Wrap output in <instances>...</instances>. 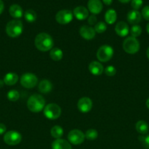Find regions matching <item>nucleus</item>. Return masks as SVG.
<instances>
[{
	"label": "nucleus",
	"instance_id": "obj_1",
	"mask_svg": "<svg viewBox=\"0 0 149 149\" xmlns=\"http://www.w3.org/2000/svg\"><path fill=\"white\" fill-rule=\"evenodd\" d=\"M34 45L37 49L41 52L51 50L53 46V40L51 35L42 32L37 35L34 40Z\"/></svg>",
	"mask_w": 149,
	"mask_h": 149
},
{
	"label": "nucleus",
	"instance_id": "obj_2",
	"mask_svg": "<svg viewBox=\"0 0 149 149\" xmlns=\"http://www.w3.org/2000/svg\"><path fill=\"white\" fill-rule=\"evenodd\" d=\"M45 107V100L39 94L32 95L27 100V108L34 113L40 112Z\"/></svg>",
	"mask_w": 149,
	"mask_h": 149
},
{
	"label": "nucleus",
	"instance_id": "obj_3",
	"mask_svg": "<svg viewBox=\"0 0 149 149\" xmlns=\"http://www.w3.org/2000/svg\"><path fill=\"white\" fill-rule=\"evenodd\" d=\"M23 23L19 20H13L8 22L6 26V33L13 38L18 37L23 32Z\"/></svg>",
	"mask_w": 149,
	"mask_h": 149
},
{
	"label": "nucleus",
	"instance_id": "obj_4",
	"mask_svg": "<svg viewBox=\"0 0 149 149\" xmlns=\"http://www.w3.org/2000/svg\"><path fill=\"white\" fill-rule=\"evenodd\" d=\"M123 48L127 53L133 55L137 53L140 49V42L137 38L129 36L127 37L123 42Z\"/></svg>",
	"mask_w": 149,
	"mask_h": 149
},
{
	"label": "nucleus",
	"instance_id": "obj_5",
	"mask_svg": "<svg viewBox=\"0 0 149 149\" xmlns=\"http://www.w3.org/2000/svg\"><path fill=\"white\" fill-rule=\"evenodd\" d=\"M43 113L45 117L51 120H54L61 116V109L60 106L56 103H49L44 108Z\"/></svg>",
	"mask_w": 149,
	"mask_h": 149
},
{
	"label": "nucleus",
	"instance_id": "obj_6",
	"mask_svg": "<svg viewBox=\"0 0 149 149\" xmlns=\"http://www.w3.org/2000/svg\"><path fill=\"white\" fill-rule=\"evenodd\" d=\"M113 53L112 47L108 45H102L96 52V58L100 62H108L113 56Z\"/></svg>",
	"mask_w": 149,
	"mask_h": 149
},
{
	"label": "nucleus",
	"instance_id": "obj_7",
	"mask_svg": "<svg viewBox=\"0 0 149 149\" xmlns=\"http://www.w3.org/2000/svg\"><path fill=\"white\" fill-rule=\"evenodd\" d=\"M20 82L25 88L32 89L36 87L38 83V79L35 74L32 73H25L20 77Z\"/></svg>",
	"mask_w": 149,
	"mask_h": 149
},
{
	"label": "nucleus",
	"instance_id": "obj_8",
	"mask_svg": "<svg viewBox=\"0 0 149 149\" xmlns=\"http://www.w3.org/2000/svg\"><path fill=\"white\" fill-rule=\"evenodd\" d=\"M22 141V136L18 132L15 130L8 131L4 135V141L9 146H16Z\"/></svg>",
	"mask_w": 149,
	"mask_h": 149
},
{
	"label": "nucleus",
	"instance_id": "obj_9",
	"mask_svg": "<svg viewBox=\"0 0 149 149\" xmlns=\"http://www.w3.org/2000/svg\"><path fill=\"white\" fill-rule=\"evenodd\" d=\"M85 134L80 130H72L67 135V139L73 145H80L85 140Z\"/></svg>",
	"mask_w": 149,
	"mask_h": 149
},
{
	"label": "nucleus",
	"instance_id": "obj_10",
	"mask_svg": "<svg viewBox=\"0 0 149 149\" xmlns=\"http://www.w3.org/2000/svg\"><path fill=\"white\" fill-rule=\"evenodd\" d=\"M73 19V13L69 10H62L56 15V20L59 24L66 25L70 23Z\"/></svg>",
	"mask_w": 149,
	"mask_h": 149
},
{
	"label": "nucleus",
	"instance_id": "obj_11",
	"mask_svg": "<svg viewBox=\"0 0 149 149\" xmlns=\"http://www.w3.org/2000/svg\"><path fill=\"white\" fill-rule=\"evenodd\" d=\"M93 106L92 100L88 97H81L77 102L78 110L82 113H88L90 111Z\"/></svg>",
	"mask_w": 149,
	"mask_h": 149
},
{
	"label": "nucleus",
	"instance_id": "obj_12",
	"mask_svg": "<svg viewBox=\"0 0 149 149\" xmlns=\"http://www.w3.org/2000/svg\"><path fill=\"white\" fill-rule=\"evenodd\" d=\"M79 33H80V36L86 40H91V39H93L96 35V31H95L94 29L92 28L91 26H86V25H84L80 28Z\"/></svg>",
	"mask_w": 149,
	"mask_h": 149
},
{
	"label": "nucleus",
	"instance_id": "obj_13",
	"mask_svg": "<svg viewBox=\"0 0 149 149\" xmlns=\"http://www.w3.org/2000/svg\"><path fill=\"white\" fill-rule=\"evenodd\" d=\"M88 8L93 15L99 14L102 12L103 4L100 0H89Z\"/></svg>",
	"mask_w": 149,
	"mask_h": 149
},
{
	"label": "nucleus",
	"instance_id": "obj_14",
	"mask_svg": "<svg viewBox=\"0 0 149 149\" xmlns=\"http://www.w3.org/2000/svg\"><path fill=\"white\" fill-rule=\"evenodd\" d=\"M115 31L119 36L124 37L128 35L129 29V26L127 23H125L124 21H120L115 25Z\"/></svg>",
	"mask_w": 149,
	"mask_h": 149
},
{
	"label": "nucleus",
	"instance_id": "obj_15",
	"mask_svg": "<svg viewBox=\"0 0 149 149\" xmlns=\"http://www.w3.org/2000/svg\"><path fill=\"white\" fill-rule=\"evenodd\" d=\"M89 69L91 74L94 76H100L104 71V67L98 61H92L89 65Z\"/></svg>",
	"mask_w": 149,
	"mask_h": 149
},
{
	"label": "nucleus",
	"instance_id": "obj_16",
	"mask_svg": "<svg viewBox=\"0 0 149 149\" xmlns=\"http://www.w3.org/2000/svg\"><path fill=\"white\" fill-rule=\"evenodd\" d=\"M73 15L77 20H83L89 17V10L83 6H78L74 9Z\"/></svg>",
	"mask_w": 149,
	"mask_h": 149
},
{
	"label": "nucleus",
	"instance_id": "obj_17",
	"mask_svg": "<svg viewBox=\"0 0 149 149\" xmlns=\"http://www.w3.org/2000/svg\"><path fill=\"white\" fill-rule=\"evenodd\" d=\"M142 15L138 10H132L129 11L127 14V20L130 24L137 25L141 21Z\"/></svg>",
	"mask_w": 149,
	"mask_h": 149
},
{
	"label": "nucleus",
	"instance_id": "obj_18",
	"mask_svg": "<svg viewBox=\"0 0 149 149\" xmlns=\"http://www.w3.org/2000/svg\"><path fill=\"white\" fill-rule=\"evenodd\" d=\"M51 148L52 149H72V146L69 141L59 138L56 139L52 143Z\"/></svg>",
	"mask_w": 149,
	"mask_h": 149
},
{
	"label": "nucleus",
	"instance_id": "obj_19",
	"mask_svg": "<svg viewBox=\"0 0 149 149\" xmlns=\"http://www.w3.org/2000/svg\"><path fill=\"white\" fill-rule=\"evenodd\" d=\"M52 89L53 84L48 79H42L38 84V90L43 94H48Z\"/></svg>",
	"mask_w": 149,
	"mask_h": 149
},
{
	"label": "nucleus",
	"instance_id": "obj_20",
	"mask_svg": "<svg viewBox=\"0 0 149 149\" xmlns=\"http://www.w3.org/2000/svg\"><path fill=\"white\" fill-rule=\"evenodd\" d=\"M9 13L12 17L16 19L20 18L23 15V9L18 4H13L10 6L9 9Z\"/></svg>",
	"mask_w": 149,
	"mask_h": 149
},
{
	"label": "nucleus",
	"instance_id": "obj_21",
	"mask_svg": "<svg viewBox=\"0 0 149 149\" xmlns=\"http://www.w3.org/2000/svg\"><path fill=\"white\" fill-rule=\"evenodd\" d=\"M4 84H7L8 86H12L15 84L18 81V76L17 74L13 72H10L7 73L4 77Z\"/></svg>",
	"mask_w": 149,
	"mask_h": 149
},
{
	"label": "nucleus",
	"instance_id": "obj_22",
	"mask_svg": "<svg viewBox=\"0 0 149 149\" xmlns=\"http://www.w3.org/2000/svg\"><path fill=\"white\" fill-rule=\"evenodd\" d=\"M105 21L108 24H113L117 19V13L113 9H110L105 13Z\"/></svg>",
	"mask_w": 149,
	"mask_h": 149
},
{
	"label": "nucleus",
	"instance_id": "obj_23",
	"mask_svg": "<svg viewBox=\"0 0 149 149\" xmlns=\"http://www.w3.org/2000/svg\"><path fill=\"white\" fill-rule=\"evenodd\" d=\"M63 51L60 48L54 47L50 50V57L52 60L55 61H58L62 59L63 58Z\"/></svg>",
	"mask_w": 149,
	"mask_h": 149
},
{
	"label": "nucleus",
	"instance_id": "obj_24",
	"mask_svg": "<svg viewBox=\"0 0 149 149\" xmlns=\"http://www.w3.org/2000/svg\"><path fill=\"white\" fill-rule=\"evenodd\" d=\"M136 130L141 135H145L148 132V125L145 121L140 120L136 124Z\"/></svg>",
	"mask_w": 149,
	"mask_h": 149
},
{
	"label": "nucleus",
	"instance_id": "obj_25",
	"mask_svg": "<svg viewBox=\"0 0 149 149\" xmlns=\"http://www.w3.org/2000/svg\"><path fill=\"white\" fill-rule=\"evenodd\" d=\"M51 135L55 139H59L64 135V130L59 125H55L51 128Z\"/></svg>",
	"mask_w": 149,
	"mask_h": 149
},
{
	"label": "nucleus",
	"instance_id": "obj_26",
	"mask_svg": "<svg viewBox=\"0 0 149 149\" xmlns=\"http://www.w3.org/2000/svg\"><path fill=\"white\" fill-rule=\"evenodd\" d=\"M24 17L29 23H33L37 19V13L33 10H27L24 13Z\"/></svg>",
	"mask_w": 149,
	"mask_h": 149
},
{
	"label": "nucleus",
	"instance_id": "obj_27",
	"mask_svg": "<svg viewBox=\"0 0 149 149\" xmlns=\"http://www.w3.org/2000/svg\"><path fill=\"white\" fill-rule=\"evenodd\" d=\"M98 132L94 129H89L85 133V138L89 141H94L97 138Z\"/></svg>",
	"mask_w": 149,
	"mask_h": 149
},
{
	"label": "nucleus",
	"instance_id": "obj_28",
	"mask_svg": "<svg viewBox=\"0 0 149 149\" xmlns=\"http://www.w3.org/2000/svg\"><path fill=\"white\" fill-rule=\"evenodd\" d=\"M7 97L9 100L14 102L18 100L19 97H20V94H19V93L17 90H11L8 92V93L7 95Z\"/></svg>",
	"mask_w": 149,
	"mask_h": 149
},
{
	"label": "nucleus",
	"instance_id": "obj_29",
	"mask_svg": "<svg viewBox=\"0 0 149 149\" xmlns=\"http://www.w3.org/2000/svg\"><path fill=\"white\" fill-rule=\"evenodd\" d=\"M93 29H94L96 33H102L106 31L107 26L104 22L100 21V22H98V23H96V24H95L94 28H93Z\"/></svg>",
	"mask_w": 149,
	"mask_h": 149
},
{
	"label": "nucleus",
	"instance_id": "obj_30",
	"mask_svg": "<svg viewBox=\"0 0 149 149\" xmlns=\"http://www.w3.org/2000/svg\"><path fill=\"white\" fill-rule=\"evenodd\" d=\"M130 33H131V36H133L134 38H137V36H140V34H141L142 28L139 25H134L131 28Z\"/></svg>",
	"mask_w": 149,
	"mask_h": 149
},
{
	"label": "nucleus",
	"instance_id": "obj_31",
	"mask_svg": "<svg viewBox=\"0 0 149 149\" xmlns=\"http://www.w3.org/2000/svg\"><path fill=\"white\" fill-rule=\"evenodd\" d=\"M105 73L107 76L108 77H113L116 74V69L114 66L112 65H108L105 68Z\"/></svg>",
	"mask_w": 149,
	"mask_h": 149
},
{
	"label": "nucleus",
	"instance_id": "obj_32",
	"mask_svg": "<svg viewBox=\"0 0 149 149\" xmlns=\"http://www.w3.org/2000/svg\"><path fill=\"white\" fill-rule=\"evenodd\" d=\"M143 0H131V6L134 10H138L143 5Z\"/></svg>",
	"mask_w": 149,
	"mask_h": 149
},
{
	"label": "nucleus",
	"instance_id": "obj_33",
	"mask_svg": "<svg viewBox=\"0 0 149 149\" xmlns=\"http://www.w3.org/2000/svg\"><path fill=\"white\" fill-rule=\"evenodd\" d=\"M138 139L141 141L145 148L149 149V135H148L147 136L145 137L140 136L138 138Z\"/></svg>",
	"mask_w": 149,
	"mask_h": 149
},
{
	"label": "nucleus",
	"instance_id": "obj_34",
	"mask_svg": "<svg viewBox=\"0 0 149 149\" xmlns=\"http://www.w3.org/2000/svg\"><path fill=\"white\" fill-rule=\"evenodd\" d=\"M142 16L146 20H149V5L145 6L142 10Z\"/></svg>",
	"mask_w": 149,
	"mask_h": 149
},
{
	"label": "nucleus",
	"instance_id": "obj_35",
	"mask_svg": "<svg viewBox=\"0 0 149 149\" xmlns=\"http://www.w3.org/2000/svg\"><path fill=\"white\" fill-rule=\"evenodd\" d=\"M88 22L91 26L96 24V23L97 22V18H96V15H91V16H89V18H88Z\"/></svg>",
	"mask_w": 149,
	"mask_h": 149
},
{
	"label": "nucleus",
	"instance_id": "obj_36",
	"mask_svg": "<svg viewBox=\"0 0 149 149\" xmlns=\"http://www.w3.org/2000/svg\"><path fill=\"white\" fill-rule=\"evenodd\" d=\"M6 130H7V127L5 125L2 123H0V135L4 134L6 132Z\"/></svg>",
	"mask_w": 149,
	"mask_h": 149
},
{
	"label": "nucleus",
	"instance_id": "obj_37",
	"mask_svg": "<svg viewBox=\"0 0 149 149\" xmlns=\"http://www.w3.org/2000/svg\"><path fill=\"white\" fill-rule=\"evenodd\" d=\"M4 2H3L2 0H0V15L2 13L3 10H4Z\"/></svg>",
	"mask_w": 149,
	"mask_h": 149
},
{
	"label": "nucleus",
	"instance_id": "obj_38",
	"mask_svg": "<svg viewBox=\"0 0 149 149\" xmlns=\"http://www.w3.org/2000/svg\"><path fill=\"white\" fill-rule=\"evenodd\" d=\"M104 2V4H105L106 5H110L112 2V0H102Z\"/></svg>",
	"mask_w": 149,
	"mask_h": 149
},
{
	"label": "nucleus",
	"instance_id": "obj_39",
	"mask_svg": "<svg viewBox=\"0 0 149 149\" xmlns=\"http://www.w3.org/2000/svg\"><path fill=\"white\" fill-rule=\"evenodd\" d=\"M118 1L121 3H127V2H129V1H131V0H118Z\"/></svg>",
	"mask_w": 149,
	"mask_h": 149
},
{
	"label": "nucleus",
	"instance_id": "obj_40",
	"mask_svg": "<svg viewBox=\"0 0 149 149\" xmlns=\"http://www.w3.org/2000/svg\"><path fill=\"white\" fill-rule=\"evenodd\" d=\"M4 81H3V80H1V79H0V88L3 87V86H4Z\"/></svg>",
	"mask_w": 149,
	"mask_h": 149
},
{
	"label": "nucleus",
	"instance_id": "obj_41",
	"mask_svg": "<svg viewBox=\"0 0 149 149\" xmlns=\"http://www.w3.org/2000/svg\"><path fill=\"white\" fill-rule=\"evenodd\" d=\"M146 106H147L148 109H149V97L148 98V100H146Z\"/></svg>",
	"mask_w": 149,
	"mask_h": 149
},
{
	"label": "nucleus",
	"instance_id": "obj_42",
	"mask_svg": "<svg viewBox=\"0 0 149 149\" xmlns=\"http://www.w3.org/2000/svg\"><path fill=\"white\" fill-rule=\"evenodd\" d=\"M146 31H147V32L148 33V34H149V23H148L147 26H146Z\"/></svg>",
	"mask_w": 149,
	"mask_h": 149
},
{
	"label": "nucleus",
	"instance_id": "obj_43",
	"mask_svg": "<svg viewBox=\"0 0 149 149\" xmlns=\"http://www.w3.org/2000/svg\"><path fill=\"white\" fill-rule=\"evenodd\" d=\"M146 55H147L148 58V60H149V47L147 49V52H146Z\"/></svg>",
	"mask_w": 149,
	"mask_h": 149
}]
</instances>
